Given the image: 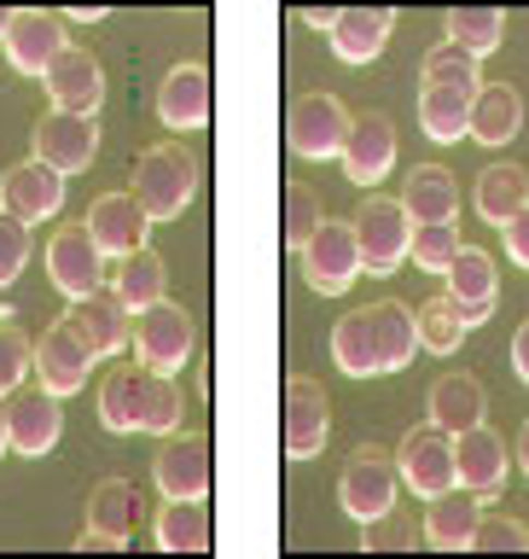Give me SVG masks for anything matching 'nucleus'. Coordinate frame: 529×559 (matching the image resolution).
Listing matches in <instances>:
<instances>
[{
    "label": "nucleus",
    "instance_id": "obj_9",
    "mask_svg": "<svg viewBox=\"0 0 529 559\" xmlns=\"http://www.w3.org/2000/svg\"><path fill=\"white\" fill-rule=\"evenodd\" d=\"M47 274L64 297H87V292H99L105 280H111V257H105V245L94 239V227L70 222L47 239Z\"/></svg>",
    "mask_w": 529,
    "mask_h": 559
},
{
    "label": "nucleus",
    "instance_id": "obj_43",
    "mask_svg": "<svg viewBox=\"0 0 529 559\" xmlns=\"http://www.w3.org/2000/svg\"><path fill=\"white\" fill-rule=\"evenodd\" d=\"M471 548H478V554H524L529 531L513 513H489V507H483V524H478V536H471Z\"/></svg>",
    "mask_w": 529,
    "mask_h": 559
},
{
    "label": "nucleus",
    "instance_id": "obj_46",
    "mask_svg": "<svg viewBox=\"0 0 529 559\" xmlns=\"http://www.w3.org/2000/svg\"><path fill=\"white\" fill-rule=\"evenodd\" d=\"M134 536H111V531H99V524H82V536H76V548L82 554H122Z\"/></svg>",
    "mask_w": 529,
    "mask_h": 559
},
{
    "label": "nucleus",
    "instance_id": "obj_48",
    "mask_svg": "<svg viewBox=\"0 0 529 559\" xmlns=\"http://www.w3.org/2000/svg\"><path fill=\"white\" fill-rule=\"evenodd\" d=\"M338 17H344L338 7H303V12H297V24H309V29H326V35H332V29H338Z\"/></svg>",
    "mask_w": 529,
    "mask_h": 559
},
{
    "label": "nucleus",
    "instance_id": "obj_21",
    "mask_svg": "<svg viewBox=\"0 0 529 559\" xmlns=\"http://www.w3.org/2000/svg\"><path fill=\"white\" fill-rule=\"evenodd\" d=\"M483 87L466 82H419V129H425L436 146H454L460 134H471V105H478Z\"/></svg>",
    "mask_w": 529,
    "mask_h": 559
},
{
    "label": "nucleus",
    "instance_id": "obj_23",
    "mask_svg": "<svg viewBox=\"0 0 529 559\" xmlns=\"http://www.w3.org/2000/svg\"><path fill=\"white\" fill-rule=\"evenodd\" d=\"M332 361H338L349 379H378L384 373V338H378L373 304L356 309V314H344V321L332 326Z\"/></svg>",
    "mask_w": 529,
    "mask_h": 559
},
{
    "label": "nucleus",
    "instance_id": "obj_4",
    "mask_svg": "<svg viewBox=\"0 0 529 559\" xmlns=\"http://www.w3.org/2000/svg\"><path fill=\"white\" fill-rule=\"evenodd\" d=\"M192 344H199V321L181 304H169V297L134 314V356L146 373H181Z\"/></svg>",
    "mask_w": 529,
    "mask_h": 559
},
{
    "label": "nucleus",
    "instance_id": "obj_15",
    "mask_svg": "<svg viewBox=\"0 0 529 559\" xmlns=\"http://www.w3.org/2000/svg\"><path fill=\"white\" fill-rule=\"evenodd\" d=\"M41 82H47L52 111L99 117V105H105V70H99V59H94L87 47H64V52H59V64H52Z\"/></svg>",
    "mask_w": 529,
    "mask_h": 559
},
{
    "label": "nucleus",
    "instance_id": "obj_38",
    "mask_svg": "<svg viewBox=\"0 0 529 559\" xmlns=\"http://www.w3.org/2000/svg\"><path fill=\"white\" fill-rule=\"evenodd\" d=\"M140 431H152V437L181 431V384H175L169 373L140 379Z\"/></svg>",
    "mask_w": 529,
    "mask_h": 559
},
{
    "label": "nucleus",
    "instance_id": "obj_30",
    "mask_svg": "<svg viewBox=\"0 0 529 559\" xmlns=\"http://www.w3.org/2000/svg\"><path fill=\"white\" fill-rule=\"evenodd\" d=\"M216 524H209L204 501H164L157 513V548L164 554H209Z\"/></svg>",
    "mask_w": 529,
    "mask_h": 559
},
{
    "label": "nucleus",
    "instance_id": "obj_24",
    "mask_svg": "<svg viewBox=\"0 0 529 559\" xmlns=\"http://www.w3.org/2000/svg\"><path fill=\"white\" fill-rule=\"evenodd\" d=\"M483 414H489V396H483V384L471 373H443L431 384V396H425V419L443 426V431H454V437L483 426Z\"/></svg>",
    "mask_w": 529,
    "mask_h": 559
},
{
    "label": "nucleus",
    "instance_id": "obj_34",
    "mask_svg": "<svg viewBox=\"0 0 529 559\" xmlns=\"http://www.w3.org/2000/svg\"><path fill=\"white\" fill-rule=\"evenodd\" d=\"M373 314H378V338H384V373H401L419 349V314L408 304H396V297L373 304Z\"/></svg>",
    "mask_w": 529,
    "mask_h": 559
},
{
    "label": "nucleus",
    "instance_id": "obj_45",
    "mask_svg": "<svg viewBox=\"0 0 529 559\" xmlns=\"http://www.w3.org/2000/svg\"><path fill=\"white\" fill-rule=\"evenodd\" d=\"M384 548H413V531L408 524H390V513L366 524V554H384Z\"/></svg>",
    "mask_w": 529,
    "mask_h": 559
},
{
    "label": "nucleus",
    "instance_id": "obj_40",
    "mask_svg": "<svg viewBox=\"0 0 529 559\" xmlns=\"http://www.w3.org/2000/svg\"><path fill=\"white\" fill-rule=\"evenodd\" d=\"M466 251V245H460V227H454V222H431V227H413V262H419V269H425V274H448L454 269V257H460Z\"/></svg>",
    "mask_w": 529,
    "mask_h": 559
},
{
    "label": "nucleus",
    "instance_id": "obj_2",
    "mask_svg": "<svg viewBox=\"0 0 529 559\" xmlns=\"http://www.w3.org/2000/svg\"><path fill=\"white\" fill-rule=\"evenodd\" d=\"M349 129H356V117H349L344 99L326 94V87H303V94L291 99V111H286V146L297 157H309V164H321V157H344Z\"/></svg>",
    "mask_w": 529,
    "mask_h": 559
},
{
    "label": "nucleus",
    "instance_id": "obj_17",
    "mask_svg": "<svg viewBox=\"0 0 529 559\" xmlns=\"http://www.w3.org/2000/svg\"><path fill=\"white\" fill-rule=\"evenodd\" d=\"M454 466H460V489H471L483 507H495L506 489V437L489 426L460 431L454 437Z\"/></svg>",
    "mask_w": 529,
    "mask_h": 559
},
{
    "label": "nucleus",
    "instance_id": "obj_37",
    "mask_svg": "<svg viewBox=\"0 0 529 559\" xmlns=\"http://www.w3.org/2000/svg\"><path fill=\"white\" fill-rule=\"evenodd\" d=\"M321 222H326L321 192L303 187V181H291V187H286V199H279V239H286L291 251H303V245L321 234Z\"/></svg>",
    "mask_w": 529,
    "mask_h": 559
},
{
    "label": "nucleus",
    "instance_id": "obj_12",
    "mask_svg": "<svg viewBox=\"0 0 529 559\" xmlns=\"http://www.w3.org/2000/svg\"><path fill=\"white\" fill-rule=\"evenodd\" d=\"M59 402H64V396H52L47 384H35V379H24V384L7 396L12 449L24 454V461H41V454L59 443V431H64V408H59Z\"/></svg>",
    "mask_w": 529,
    "mask_h": 559
},
{
    "label": "nucleus",
    "instance_id": "obj_18",
    "mask_svg": "<svg viewBox=\"0 0 529 559\" xmlns=\"http://www.w3.org/2000/svg\"><path fill=\"white\" fill-rule=\"evenodd\" d=\"M64 12H41V7H29V12H17L12 17V35H7V59L17 76H47L52 64H59V52H64Z\"/></svg>",
    "mask_w": 529,
    "mask_h": 559
},
{
    "label": "nucleus",
    "instance_id": "obj_7",
    "mask_svg": "<svg viewBox=\"0 0 529 559\" xmlns=\"http://www.w3.org/2000/svg\"><path fill=\"white\" fill-rule=\"evenodd\" d=\"M303 280L321 297H338V292H349L356 280L366 274V262H361V234H356V222H321V234H314L303 251Z\"/></svg>",
    "mask_w": 529,
    "mask_h": 559
},
{
    "label": "nucleus",
    "instance_id": "obj_22",
    "mask_svg": "<svg viewBox=\"0 0 529 559\" xmlns=\"http://www.w3.org/2000/svg\"><path fill=\"white\" fill-rule=\"evenodd\" d=\"M157 117L164 129L187 134V129H204L209 122V70L204 64H175L164 87H157Z\"/></svg>",
    "mask_w": 529,
    "mask_h": 559
},
{
    "label": "nucleus",
    "instance_id": "obj_11",
    "mask_svg": "<svg viewBox=\"0 0 529 559\" xmlns=\"http://www.w3.org/2000/svg\"><path fill=\"white\" fill-rule=\"evenodd\" d=\"M64 326L76 332V338L94 349V361L99 356H117L122 344L134 338V309L117 297V286L105 280L99 292H87V297H70V309H64Z\"/></svg>",
    "mask_w": 529,
    "mask_h": 559
},
{
    "label": "nucleus",
    "instance_id": "obj_42",
    "mask_svg": "<svg viewBox=\"0 0 529 559\" xmlns=\"http://www.w3.org/2000/svg\"><path fill=\"white\" fill-rule=\"evenodd\" d=\"M29 373H35V338H24L17 326H0V396H12Z\"/></svg>",
    "mask_w": 529,
    "mask_h": 559
},
{
    "label": "nucleus",
    "instance_id": "obj_29",
    "mask_svg": "<svg viewBox=\"0 0 529 559\" xmlns=\"http://www.w3.org/2000/svg\"><path fill=\"white\" fill-rule=\"evenodd\" d=\"M471 204H478L483 222L506 227L513 216H524V210H529V175L518 164H489L478 175V187H471Z\"/></svg>",
    "mask_w": 529,
    "mask_h": 559
},
{
    "label": "nucleus",
    "instance_id": "obj_26",
    "mask_svg": "<svg viewBox=\"0 0 529 559\" xmlns=\"http://www.w3.org/2000/svg\"><path fill=\"white\" fill-rule=\"evenodd\" d=\"M401 204H408L413 227H431V222H454L460 216V181L443 169V164H419L401 187Z\"/></svg>",
    "mask_w": 529,
    "mask_h": 559
},
{
    "label": "nucleus",
    "instance_id": "obj_10",
    "mask_svg": "<svg viewBox=\"0 0 529 559\" xmlns=\"http://www.w3.org/2000/svg\"><path fill=\"white\" fill-rule=\"evenodd\" d=\"M152 478L164 489V501H204L209 484H216L209 437L204 431H169L164 449H157V461H152Z\"/></svg>",
    "mask_w": 529,
    "mask_h": 559
},
{
    "label": "nucleus",
    "instance_id": "obj_50",
    "mask_svg": "<svg viewBox=\"0 0 529 559\" xmlns=\"http://www.w3.org/2000/svg\"><path fill=\"white\" fill-rule=\"evenodd\" d=\"M513 373L529 384V321L518 326V338H513Z\"/></svg>",
    "mask_w": 529,
    "mask_h": 559
},
{
    "label": "nucleus",
    "instance_id": "obj_54",
    "mask_svg": "<svg viewBox=\"0 0 529 559\" xmlns=\"http://www.w3.org/2000/svg\"><path fill=\"white\" fill-rule=\"evenodd\" d=\"M12 17H17L12 7H0V47H7V35H12Z\"/></svg>",
    "mask_w": 529,
    "mask_h": 559
},
{
    "label": "nucleus",
    "instance_id": "obj_44",
    "mask_svg": "<svg viewBox=\"0 0 529 559\" xmlns=\"http://www.w3.org/2000/svg\"><path fill=\"white\" fill-rule=\"evenodd\" d=\"M24 262H29V222H17L0 210V292L24 274Z\"/></svg>",
    "mask_w": 529,
    "mask_h": 559
},
{
    "label": "nucleus",
    "instance_id": "obj_3",
    "mask_svg": "<svg viewBox=\"0 0 529 559\" xmlns=\"http://www.w3.org/2000/svg\"><path fill=\"white\" fill-rule=\"evenodd\" d=\"M356 234H361V262L373 280H390L413 251V216L390 192H366L356 210Z\"/></svg>",
    "mask_w": 529,
    "mask_h": 559
},
{
    "label": "nucleus",
    "instance_id": "obj_39",
    "mask_svg": "<svg viewBox=\"0 0 529 559\" xmlns=\"http://www.w3.org/2000/svg\"><path fill=\"white\" fill-rule=\"evenodd\" d=\"M413 314H419V349H431V356H454V349H460V338L471 332V326L460 321V309H454L448 292L431 297V304H419Z\"/></svg>",
    "mask_w": 529,
    "mask_h": 559
},
{
    "label": "nucleus",
    "instance_id": "obj_28",
    "mask_svg": "<svg viewBox=\"0 0 529 559\" xmlns=\"http://www.w3.org/2000/svg\"><path fill=\"white\" fill-rule=\"evenodd\" d=\"M478 524H483V501L471 496H436L431 501V513H425V542L436 554H460V548H471V536H478Z\"/></svg>",
    "mask_w": 529,
    "mask_h": 559
},
{
    "label": "nucleus",
    "instance_id": "obj_20",
    "mask_svg": "<svg viewBox=\"0 0 529 559\" xmlns=\"http://www.w3.org/2000/svg\"><path fill=\"white\" fill-rule=\"evenodd\" d=\"M390 164H396V122L384 111H361L344 146V175L356 187H378L390 175Z\"/></svg>",
    "mask_w": 529,
    "mask_h": 559
},
{
    "label": "nucleus",
    "instance_id": "obj_47",
    "mask_svg": "<svg viewBox=\"0 0 529 559\" xmlns=\"http://www.w3.org/2000/svg\"><path fill=\"white\" fill-rule=\"evenodd\" d=\"M506 257H513L518 269L529 274V210H524V216H513V222H506Z\"/></svg>",
    "mask_w": 529,
    "mask_h": 559
},
{
    "label": "nucleus",
    "instance_id": "obj_6",
    "mask_svg": "<svg viewBox=\"0 0 529 559\" xmlns=\"http://www.w3.org/2000/svg\"><path fill=\"white\" fill-rule=\"evenodd\" d=\"M396 489H401L396 454H384V449L366 443V449L349 454V466L338 478V501H344V513L356 524H373V519H384L396 507Z\"/></svg>",
    "mask_w": 529,
    "mask_h": 559
},
{
    "label": "nucleus",
    "instance_id": "obj_16",
    "mask_svg": "<svg viewBox=\"0 0 529 559\" xmlns=\"http://www.w3.org/2000/svg\"><path fill=\"white\" fill-rule=\"evenodd\" d=\"M87 227H94V239L105 245V257H134V251H146V234H152V216H146V204L134 199V192H99L94 204H87Z\"/></svg>",
    "mask_w": 529,
    "mask_h": 559
},
{
    "label": "nucleus",
    "instance_id": "obj_31",
    "mask_svg": "<svg viewBox=\"0 0 529 559\" xmlns=\"http://www.w3.org/2000/svg\"><path fill=\"white\" fill-rule=\"evenodd\" d=\"M111 286L117 297L129 304L134 314L140 309H152V304H164V286H169V269H164V257L152 251H134V257H117V269H111Z\"/></svg>",
    "mask_w": 529,
    "mask_h": 559
},
{
    "label": "nucleus",
    "instance_id": "obj_36",
    "mask_svg": "<svg viewBox=\"0 0 529 559\" xmlns=\"http://www.w3.org/2000/svg\"><path fill=\"white\" fill-rule=\"evenodd\" d=\"M443 280H448L454 304H466V297H501V269H495V257H489L483 245H466Z\"/></svg>",
    "mask_w": 529,
    "mask_h": 559
},
{
    "label": "nucleus",
    "instance_id": "obj_49",
    "mask_svg": "<svg viewBox=\"0 0 529 559\" xmlns=\"http://www.w3.org/2000/svg\"><path fill=\"white\" fill-rule=\"evenodd\" d=\"M454 309H460L466 326H483L489 314H495V297H466V304H454Z\"/></svg>",
    "mask_w": 529,
    "mask_h": 559
},
{
    "label": "nucleus",
    "instance_id": "obj_32",
    "mask_svg": "<svg viewBox=\"0 0 529 559\" xmlns=\"http://www.w3.org/2000/svg\"><path fill=\"white\" fill-rule=\"evenodd\" d=\"M443 35L483 64L489 52H501V41H506V12H495V7H454L443 17Z\"/></svg>",
    "mask_w": 529,
    "mask_h": 559
},
{
    "label": "nucleus",
    "instance_id": "obj_25",
    "mask_svg": "<svg viewBox=\"0 0 529 559\" xmlns=\"http://www.w3.org/2000/svg\"><path fill=\"white\" fill-rule=\"evenodd\" d=\"M390 29H396L390 7H349L338 17V29H332V52L344 64H373L384 52V41H390Z\"/></svg>",
    "mask_w": 529,
    "mask_h": 559
},
{
    "label": "nucleus",
    "instance_id": "obj_52",
    "mask_svg": "<svg viewBox=\"0 0 529 559\" xmlns=\"http://www.w3.org/2000/svg\"><path fill=\"white\" fill-rule=\"evenodd\" d=\"M12 449V426H7V396H0V454Z\"/></svg>",
    "mask_w": 529,
    "mask_h": 559
},
{
    "label": "nucleus",
    "instance_id": "obj_51",
    "mask_svg": "<svg viewBox=\"0 0 529 559\" xmlns=\"http://www.w3.org/2000/svg\"><path fill=\"white\" fill-rule=\"evenodd\" d=\"M99 17H105V7H70L64 24H99Z\"/></svg>",
    "mask_w": 529,
    "mask_h": 559
},
{
    "label": "nucleus",
    "instance_id": "obj_33",
    "mask_svg": "<svg viewBox=\"0 0 529 559\" xmlns=\"http://www.w3.org/2000/svg\"><path fill=\"white\" fill-rule=\"evenodd\" d=\"M140 513H146V501H140V489L129 478H105L94 496H87V524H99V531H111V536H134Z\"/></svg>",
    "mask_w": 529,
    "mask_h": 559
},
{
    "label": "nucleus",
    "instance_id": "obj_53",
    "mask_svg": "<svg viewBox=\"0 0 529 559\" xmlns=\"http://www.w3.org/2000/svg\"><path fill=\"white\" fill-rule=\"evenodd\" d=\"M518 466L529 472V419H524V431H518Z\"/></svg>",
    "mask_w": 529,
    "mask_h": 559
},
{
    "label": "nucleus",
    "instance_id": "obj_19",
    "mask_svg": "<svg viewBox=\"0 0 529 559\" xmlns=\"http://www.w3.org/2000/svg\"><path fill=\"white\" fill-rule=\"evenodd\" d=\"M87 373H94V349H87L64 321H52L41 338H35V384H47L52 396L82 391Z\"/></svg>",
    "mask_w": 529,
    "mask_h": 559
},
{
    "label": "nucleus",
    "instance_id": "obj_1",
    "mask_svg": "<svg viewBox=\"0 0 529 559\" xmlns=\"http://www.w3.org/2000/svg\"><path fill=\"white\" fill-rule=\"evenodd\" d=\"M134 199L146 204L152 222H181V210L199 192V157H192L181 140H157L134 157Z\"/></svg>",
    "mask_w": 529,
    "mask_h": 559
},
{
    "label": "nucleus",
    "instance_id": "obj_8",
    "mask_svg": "<svg viewBox=\"0 0 529 559\" xmlns=\"http://www.w3.org/2000/svg\"><path fill=\"white\" fill-rule=\"evenodd\" d=\"M332 437V396L321 391V379L291 373L286 391H279V443H286L291 461H309L321 454Z\"/></svg>",
    "mask_w": 529,
    "mask_h": 559
},
{
    "label": "nucleus",
    "instance_id": "obj_41",
    "mask_svg": "<svg viewBox=\"0 0 529 559\" xmlns=\"http://www.w3.org/2000/svg\"><path fill=\"white\" fill-rule=\"evenodd\" d=\"M419 82H466V87H483V70H478V59H471V52H460L454 41H443V47L425 52Z\"/></svg>",
    "mask_w": 529,
    "mask_h": 559
},
{
    "label": "nucleus",
    "instance_id": "obj_14",
    "mask_svg": "<svg viewBox=\"0 0 529 559\" xmlns=\"http://www.w3.org/2000/svg\"><path fill=\"white\" fill-rule=\"evenodd\" d=\"M59 204H64V175L47 169L41 157H24V164H12L0 175V210H7V216L35 227V222L59 216Z\"/></svg>",
    "mask_w": 529,
    "mask_h": 559
},
{
    "label": "nucleus",
    "instance_id": "obj_13",
    "mask_svg": "<svg viewBox=\"0 0 529 559\" xmlns=\"http://www.w3.org/2000/svg\"><path fill=\"white\" fill-rule=\"evenodd\" d=\"M29 157H41L59 175H82L99 157V122L94 117H70V111H47L29 134Z\"/></svg>",
    "mask_w": 529,
    "mask_h": 559
},
{
    "label": "nucleus",
    "instance_id": "obj_27",
    "mask_svg": "<svg viewBox=\"0 0 529 559\" xmlns=\"http://www.w3.org/2000/svg\"><path fill=\"white\" fill-rule=\"evenodd\" d=\"M524 129V94L513 82H483L478 105H471V140L478 146H506Z\"/></svg>",
    "mask_w": 529,
    "mask_h": 559
},
{
    "label": "nucleus",
    "instance_id": "obj_35",
    "mask_svg": "<svg viewBox=\"0 0 529 559\" xmlns=\"http://www.w3.org/2000/svg\"><path fill=\"white\" fill-rule=\"evenodd\" d=\"M140 379H146V367H117V373H105V384H99L105 431H140Z\"/></svg>",
    "mask_w": 529,
    "mask_h": 559
},
{
    "label": "nucleus",
    "instance_id": "obj_5",
    "mask_svg": "<svg viewBox=\"0 0 529 559\" xmlns=\"http://www.w3.org/2000/svg\"><path fill=\"white\" fill-rule=\"evenodd\" d=\"M396 466H401V484H408L419 501H436V496H448V489H460V466H454V431L431 426V419L401 437Z\"/></svg>",
    "mask_w": 529,
    "mask_h": 559
}]
</instances>
